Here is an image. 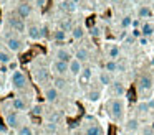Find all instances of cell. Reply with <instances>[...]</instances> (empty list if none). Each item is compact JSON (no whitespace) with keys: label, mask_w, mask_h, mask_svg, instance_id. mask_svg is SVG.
Instances as JSON below:
<instances>
[{"label":"cell","mask_w":154,"mask_h":135,"mask_svg":"<svg viewBox=\"0 0 154 135\" xmlns=\"http://www.w3.org/2000/svg\"><path fill=\"white\" fill-rule=\"evenodd\" d=\"M152 16V10L149 8V7L146 5H141L139 8H137V18H151Z\"/></svg>","instance_id":"cell-26"},{"label":"cell","mask_w":154,"mask_h":135,"mask_svg":"<svg viewBox=\"0 0 154 135\" xmlns=\"http://www.w3.org/2000/svg\"><path fill=\"white\" fill-rule=\"evenodd\" d=\"M85 35H86V31L81 25H75V28L71 30V38L73 40H83Z\"/></svg>","instance_id":"cell-25"},{"label":"cell","mask_w":154,"mask_h":135,"mask_svg":"<svg viewBox=\"0 0 154 135\" xmlns=\"http://www.w3.org/2000/svg\"><path fill=\"white\" fill-rule=\"evenodd\" d=\"M68 66H70V74H71V76H80V74H81V71H83V68H85L83 63L78 61L76 58L71 59Z\"/></svg>","instance_id":"cell-18"},{"label":"cell","mask_w":154,"mask_h":135,"mask_svg":"<svg viewBox=\"0 0 154 135\" xmlns=\"http://www.w3.org/2000/svg\"><path fill=\"white\" fill-rule=\"evenodd\" d=\"M118 2H119V0H111V3H118Z\"/></svg>","instance_id":"cell-48"},{"label":"cell","mask_w":154,"mask_h":135,"mask_svg":"<svg viewBox=\"0 0 154 135\" xmlns=\"http://www.w3.org/2000/svg\"><path fill=\"white\" fill-rule=\"evenodd\" d=\"M73 2H75V3H80V2H81V0H73Z\"/></svg>","instance_id":"cell-49"},{"label":"cell","mask_w":154,"mask_h":135,"mask_svg":"<svg viewBox=\"0 0 154 135\" xmlns=\"http://www.w3.org/2000/svg\"><path fill=\"white\" fill-rule=\"evenodd\" d=\"M35 5H37L38 8H43V7L47 5V0H35Z\"/></svg>","instance_id":"cell-43"},{"label":"cell","mask_w":154,"mask_h":135,"mask_svg":"<svg viewBox=\"0 0 154 135\" xmlns=\"http://www.w3.org/2000/svg\"><path fill=\"white\" fill-rule=\"evenodd\" d=\"M5 125H7L8 128H12V130H18V128L22 127V115H20V112H17V110H14L12 109L10 112H5Z\"/></svg>","instance_id":"cell-7"},{"label":"cell","mask_w":154,"mask_h":135,"mask_svg":"<svg viewBox=\"0 0 154 135\" xmlns=\"http://www.w3.org/2000/svg\"><path fill=\"white\" fill-rule=\"evenodd\" d=\"M133 2H136V0H133Z\"/></svg>","instance_id":"cell-52"},{"label":"cell","mask_w":154,"mask_h":135,"mask_svg":"<svg viewBox=\"0 0 154 135\" xmlns=\"http://www.w3.org/2000/svg\"><path fill=\"white\" fill-rule=\"evenodd\" d=\"M136 109H137V112L139 114H149L151 110L154 109V101H139V104L136 105Z\"/></svg>","instance_id":"cell-19"},{"label":"cell","mask_w":154,"mask_h":135,"mask_svg":"<svg viewBox=\"0 0 154 135\" xmlns=\"http://www.w3.org/2000/svg\"><path fill=\"white\" fill-rule=\"evenodd\" d=\"M118 69H119V63L114 61V59H108V61L104 63V71L113 74V72H118Z\"/></svg>","instance_id":"cell-28"},{"label":"cell","mask_w":154,"mask_h":135,"mask_svg":"<svg viewBox=\"0 0 154 135\" xmlns=\"http://www.w3.org/2000/svg\"><path fill=\"white\" fill-rule=\"evenodd\" d=\"M83 135H90V134H86V132H85V134H83Z\"/></svg>","instance_id":"cell-51"},{"label":"cell","mask_w":154,"mask_h":135,"mask_svg":"<svg viewBox=\"0 0 154 135\" xmlns=\"http://www.w3.org/2000/svg\"><path fill=\"white\" fill-rule=\"evenodd\" d=\"M137 41H139V45H141V46H146L147 43H149V40H147L146 36H141V38L137 40Z\"/></svg>","instance_id":"cell-44"},{"label":"cell","mask_w":154,"mask_h":135,"mask_svg":"<svg viewBox=\"0 0 154 135\" xmlns=\"http://www.w3.org/2000/svg\"><path fill=\"white\" fill-rule=\"evenodd\" d=\"M22 2H28V3H32V2H35V0H22Z\"/></svg>","instance_id":"cell-47"},{"label":"cell","mask_w":154,"mask_h":135,"mask_svg":"<svg viewBox=\"0 0 154 135\" xmlns=\"http://www.w3.org/2000/svg\"><path fill=\"white\" fill-rule=\"evenodd\" d=\"M43 97H45V101H47V102H57L58 97H60V91H58L53 84L45 86V87H43Z\"/></svg>","instance_id":"cell-12"},{"label":"cell","mask_w":154,"mask_h":135,"mask_svg":"<svg viewBox=\"0 0 154 135\" xmlns=\"http://www.w3.org/2000/svg\"><path fill=\"white\" fill-rule=\"evenodd\" d=\"M0 134H2V135H7L8 134V127L5 124H0Z\"/></svg>","instance_id":"cell-42"},{"label":"cell","mask_w":154,"mask_h":135,"mask_svg":"<svg viewBox=\"0 0 154 135\" xmlns=\"http://www.w3.org/2000/svg\"><path fill=\"white\" fill-rule=\"evenodd\" d=\"M58 8H60L63 13L70 15V13H75V12L78 10V5L73 2V0H60V3H58Z\"/></svg>","instance_id":"cell-14"},{"label":"cell","mask_w":154,"mask_h":135,"mask_svg":"<svg viewBox=\"0 0 154 135\" xmlns=\"http://www.w3.org/2000/svg\"><path fill=\"white\" fill-rule=\"evenodd\" d=\"M7 66H8V69L14 72V71H17V69H18V61H17V59H14V61H12L10 64H7Z\"/></svg>","instance_id":"cell-41"},{"label":"cell","mask_w":154,"mask_h":135,"mask_svg":"<svg viewBox=\"0 0 154 135\" xmlns=\"http://www.w3.org/2000/svg\"><path fill=\"white\" fill-rule=\"evenodd\" d=\"M119 25H121V28H123V30H128L129 26H133V18H131L129 15L123 16V18H121V22H119Z\"/></svg>","instance_id":"cell-34"},{"label":"cell","mask_w":154,"mask_h":135,"mask_svg":"<svg viewBox=\"0 0 154 135\" xmlns=\"http://www.w3.org/2000/svg\"><path fill=\"white\" fill-rule=\"evenodd\" d=\"M58 28H61L63 31H66V33H71V30L75 28V23L71 22V18H65V20L60 22V26H58Z\"/></svg>","instance_id":"cell-30"},{"label":"cell","mask_w":154,"mask_h":135,"mask_svg":"<svg viewBox=\"0 0 154 135\" xmlns=\"http://www.w3.org/2000/svg\"><path fill=\"white\" fill-rule=\"evenodd\" d=\"M73 56L78 59V61H81V63H86V61H90V58H91V53H90V49H88L86 46H80V48H76V49H75Z\"/></svg>","instance_id":"cell-16"},{"label":"cell","mask_w":154,"mask_h":135,"mask_svg":"<svg viewBox=\"0 0 154 135\" xmlns=\"http://www.w3.org/2000/svg\"><path fill=\"white\" fill-rule=\"evenodd\" d=\"M10 84L15 91H23V89L28 87V79H27V76L23 74V71L17 69V71H14L10 76Z\"/></svg>","instance_id":"cell-6"},{"label":"cell","mask_w":154,"mask_h":135,"mask_svg":"<svg viewBox=\"0 0 154 135\" xmlns=\"http://www.w3.org/2000/svg\"><path fill=\"white\" fill-rule=\"evenodd\" d=\"M15 135H35V134H33V128H32L30 125H28V124H23V125H22V127L17 130V134H15Z\"/></svg>","instance_id":"cell-33"},{"label":"cell","mask_w":154,"mask_h":135,"mask_svg":"<svg viewBox=\"0 0 154 135\" xmlns=\"http://www.w3.org/2000/svg\"><path fill=\"white\" fill-rule=\"evenodd\" d=\"M14 61V53L8 49H0V64H10Z\"/></svg>","instance_id":"cell-24"},{"label":"cell","mask_w":154,"mask_h":135,"mask_svg":"<svg viewBox=\"0 0 154 135\" xmlns=\"http://www.w3.org/2000/svg\"><path fill=\"white\" fill-rule=\"evenodd\" d=\"M141 33H143V36L149 38L151 35H154V26L151 25V23H143V26H141Z\"/></svg>","instance_id":"cell-31"},{"label":"cell","mask_w":154,"mask_h":135,"mask_svg":"<svg viewBox=\"0 0 154 135\" xmlns=\"http://www.w3.org/2000/svg\"><path fill=\"white\" fill-rule=\"evenodd\" d=\"M15 13H17L22 20H27L33 15V5L28 3V2H18L17 7H15Z\"/></svg>","instance_id":"cell-10"},{"label":"cell","mask_w":154,"mask_h":135,"mask_svg":"<svg viewBox=\"0 0 154 135\" xmlns=\"http://www.w3.org/2000/svg\"><path fill=\"white\" fill-rule=\"evenodd\" d=\"M100 97H101V91H98V89H91V91L86 94V99L90 102H98Z\"/></svg>","instance_id":"cell-32"},{"label":"cell","mask_w":154,"mask_h":135,"mask_svg":"<svg viewBox=\"0 0 154 135\" xmlns=\"http://www.w3.org/2000/svg\"><path fill=\"white\" fill-rule=\"evenodd\" d=\"M98 81H100L101 86H104V87H109L111 84H113V76H111V72L108 71H101L100 74H98Z\"/></svg>","instance_id":"cell-22"},{"label":"cell","mask_w":154,"mask_h":135,"mask_svg":"<svg viewBox=\"0 0 154 135\" xmlns=\"http://www.w3.org/2000/svg\"><path fill=\"white\" fill-rule=\"evenodd\" d=\"M45 35H47V33H45L43 26H40V25H28L27 38L30 40V41H40V40H43Z\"/></svg>","instance_id":"cell-9"},{"label":"cell","mask_w":154,"mask_h":135,"mask_svg":"<svg viewBox=\"0 0 154 135\" xmlns=\"http://www.w3.org/2000/svg\"><path fill=\"white\" fill-rule=\"evenodd\" d=\"M10 105H12V109L17 110V112H25L27 110V102H25L23 97H14L12 102H10Z\"/></svg>","instance_id":"cell-20"},{"label":"cell","mask_w":154,"mask_h":135,"mask_svg":"<svg viewBox=\"0 0 154 135\" xmlns=\"http://www.w3.org/2000/svg\"><path fill=\"white\" fill-rule=\"evenodd\" d=\"M32 78H33L35 84L45 87V84L51 81V71L50 68H45V66H35V68H32Z\"/></svg>","instance_id":"cell-5"},{"label":"cell","mask_w":154,"mask_h":135,"mask_svg":"<svg viewBox=\"0 0 154 135\" xmlns=\"http://www.w3.org/2000/svg\"><path fill=\"white\" fill-rule=\"evenodd\" d=\"M141 134L143 135H154L152 125H144V127H141Z\"/></svg>","instance_id":"cell-38"},{"label":"cell","mask_w":154,"mask_h":135,"mask_svg":"<svg viewBox=\"0 0 154 135\" xmlns=\"http://www.w3.org/2000/svg\"><path fill=\"white\" fill-rule=\"evenodd\" d=\"M45 128H47L48 134H57L58 124H53V122H47V124H45Z\"/></svg>","instance_id":"cell-36"},{"label":"cell","mask_w":154,"mask_h":135,"mask_svg":"<svg viewBox=\"0 0 154 135\" xmlns=\"http://www.w3.org/2000/svg\"><path fill=\"white\" fill-rule=\"evenodd\" d=\"M86 134H90V135H104V130H103V127H101L100 124H91V125H88Z\"/></svg>","instance_id":"cell-27"},{"label":"cell","mask_w":154,"mask_h":135,"mask_svg":"<svg viewBox=\"0 0 154 135\" xmlns=\"http://www.w3.org/2000/svg\"><path fill=\"white\" fill-rule=\"evenodd\" d=\"M124 128H126L128 132H131V134H134V132L141 130L139 120H137V119H128L126 124H124Z\"/></svg>","instance_id":"cell-23"},{"label":"cell","mask_w":154,"mask_h":135,"mask_svg":"<svg viewBox=\"0 0 154 135\" xmlns=\"http://www.w3.org/2000/svg\"><path fill=\"white\" fill-rule=\"evenodd\" d=\"M136 89H137V95H139L141 101H149L151 94H152V89H154L152 76L149 72H143L136 81Z\"/></svg>","instance_id":"cell-2"},{"label":"cell","mask_w":154,"mask_h":135,"mask_svg":"<svg viewBox=\"0 0 154 135\" xmlns=\"http://www.w3.org/2000/svg\"><path fill=\"white\" fill-rule=\"evenodd\" d=\"M104 53H106L108 59H114V61H116V59L119 58V54H121V48H119V45H116V43H108V45L104 46Z\"/></svg>","instance_id":"cell-13"},{"label":"cell","mask_w":154,"mask_h":135,"mask_svg":"<svg viewBox=\"0 0 154 135\" xmlns=\"http://www.w3.org/2000/svg\"><path fill=\"white\" fill-rule=\"evenodd\" d=\"M106 110L111 120H114L116 124H123L124 115H126V102H124L123 97H113L108 101Z\"/></svg>","instance_id":"cell-1"},{"label":"cell","mask_w":154,"mask_h":135,"mask_svg":"<svg viewBox=\"0 0 154 135\" xmlns=\"http://www.w3.org/2000/svg\"><path fill=\"white\" fill-rule=\"evenodd\" d=\"M51 40H53V43H65L66 41V31H63L61 28L51 30Z\"/></svg>","instance_id":"cell-21"},{"label":"cell","mask_w":154,"mask_h":135,"mask_svg":"<svg viewBox=\"0 0 154 135\" xmlns=\"http://www.w3.org/2000/svg\"><path fill=\"white\" fill-rule=\"evenodd\" d=\"M141 26H143V25H141V20L139 18H134L133 20V28H141Z\"/></svg>","instance_id":"cell-45"},{"label":"cell","mask_w":154,"mask_h":135,"mask_svg":"<svg viewBox=\"0 0 154 135\" xmlns=\"http://www.w3.org/2000/svg\"><path fill=\"white\" fill-rule=\"evenodd\" d=\"M51 84H53L60 92H61V91L66 92V91H68V87H70V82H68V79H66V78H58V76H55V78H53Z\"/></svg>","instance_id":"cell-17"},{"label":"cell","mask_w":154,"mask_h":135,"mask_svg":"<svg viewBox=\"0 0 154 135\" xmlns=\"http://www.w3.org/2000/svg\"><path fill=\"white\" fill-rule=\"evenodd\" d=\"M103 2H106V3H111V0H103Z\"/></svg>","instance_id":"cell-50"},{"label":"cell","mask_w":154,"mask_h":135,"mask_svg":"<svg viewBox=\"0 0 154 135\" xmlns=\"http://www.w3.org/2000/svg\"><path fill=\"white\" fill-rule=\"evenodd\" d=\"M42 112H43V107H42L40 104H35L33 107H32V115H35V117L42 115Z\"/></svg>","instance_id":"cell-39"},{"label":"cell","mask_w":154,"mask_h":135,"mask_svg":"<svg viewBox=\"0 0 154 135\" xmlns=\"http://www.w3.org/2000/svg\"><path fill=\"white\" fill-rule=\"evenodd\" d=\"M5 46H7L8 51H12L15 54V53H23L25 49H27V41H25L23 38H20V35H17V33H10V35H7V38H5Z\"/></svg>","instance_id":"cell-3"},{"label":"cell","mask_w":154,"mask_h":135,"mask_svg":"<svg viewBox=\"0 0 154 135\" xmlns=\"http://www.w3.org/2000/svg\"><path fill=\"white\" fill-rule=\"evenodd\" d=\"M7 2H8V0H0V3H2V5H5Z\"/></svg>","instance_id":"cell-46"},{"label":"cell","mask_w":154,"mask_h":135,"mask_svg":"<svg viewBox=\"0 0 154 135\" xmlns=\"http://www.w3.org/2000/svg\"><path fill=\"white\" fill-rule=\"evenodd\" d=\"M53 58L58 59V61H63V63H68V64H70V61L75 58V56H73V53H71L68 48L61 46V48H58L57 51L53 53Z\"/></svg>","instance_id":"cell-11"},{"label":"cell","mask_w":154,"mask_h":135,"mask_svg":"<svg viewBox=\"0 0 154 135\" xmlns=\"http://www.w3.org/2000/svg\"><path fill=\"white\" fill-rule=\"evenodd\" d=\"M50 71H51V74L58 76V78H66V76L70 74V66H68V63L53 59L51 64H50Z\"/></svg>","instance_id":"cell-8"},{"label":"cell","mask_w":154,"mask_h":135,"mask_svg":"<svg viewBox=\"0 0 154 135\" xmlns=\"http://www.w3.org/2000/svg\"><path fill=\"white\" fill-rule=\"evenodd\" d=\"M131 36H134L136 40H139L141 36H143V33H141V28H133V31H131Z\"/></svg>","instance_id":"cell-40"},{"label":"cell","mask_w":154,"mask_h":135,"mask_svg":"<svg viewBox=\"0 0 154 135\" xmlns=\"http://www.w3.org/2000/svg\"><path fill=\"white\" fill-rule=\"evenodd\" d=\"M5 18H7L8 28H10L14 33H17V35H27V28H28L27 23H25V20H22L17 13H14V12L7 13Z\"/></svg>","instance_id":"cell-4"},{"label":"cell","mask_w":154,"mask_h":135,"mask_svg":"<svg viewBox=\"0 0 154 135\" xmlns=\"http://www.w3.org/2000/svg\"><path fill=\"white\" fill-rule=\"evenodd\" d=\"M111 89V94L114 95V97H123L124 94H126V84L121 81H113V84L109 86Z\"/></svg>","instance_id":"cell-15"},{"label":"cell","mask_w":154,"mask_h":135,"mask_svg":"<svg viewBox=\"0 0 154 135\" xmlns=\"http://www.w3.org/2000/svg\"><path fill=\"white\" fill-rule=\"evenodd\" d=\"M90 35L93 36V38H100V36H101V28L98 25L91 26V28H90Z\"/></svg>","instance_id":"cell-37"},{"label":"cell","mask_w":154,"mask_h":135,"mask_svg":"<svg viewBox=\"0 0 154 135\" xmlns=\"http://www.w3.org/2000/svg\"><path fill=\"white\" fill-rule=\"evenodd\" d=\"M78 78H80L81 82H88L91 78H93V69H91L90 66H85L83 71H81V74L78 76Z\"/></svg>","instance_id":"cell-29"},{"label":"cell","mask_w":154,"mask_h":135,"mask_svg":"<svg viewBox=\"0 0 154 135\" xmlns=\"http://www.w3.org/2000/svg\"><path fill=\"white\" fill-rule=\"evenodd\" d=\"M61 120V114L58 110H53L48 114V122H53V124H60Z\"/></svg>","instance_id":"cell-35"}]
</instances>
